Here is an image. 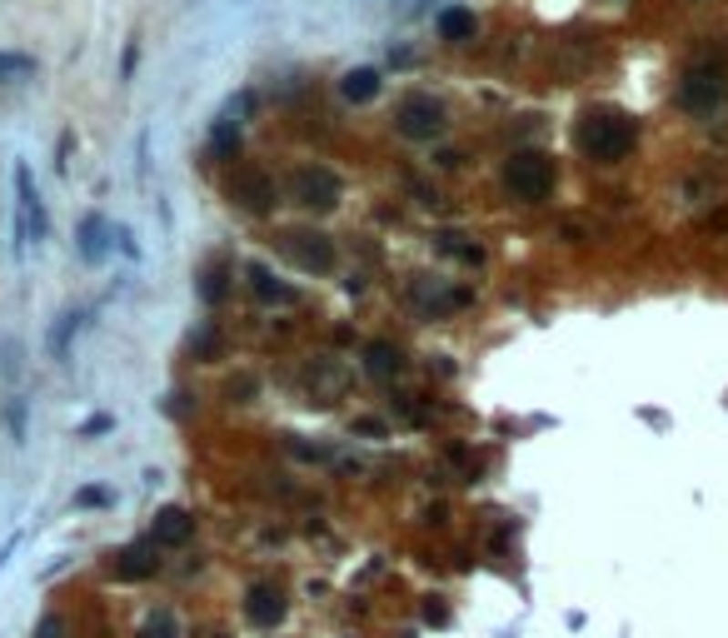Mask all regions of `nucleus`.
I'll return each instance as SVG.
<instances>
[{
    "mask_svg": "<svg viewBox=\"0 0 728 638\" xmlns=\"http://www.w3.org/2000/svg\"><path fill=\"white\" fill-rule=\"evenodd\" d=\"M579 150L589 160H604V165H614V160H624L634 150V125L624 120V115H584V125H579Z\"/></svg>",
    "mask_w": 728,
    "mask_h": 638,
    "instance_id": "f257e3e1",
    "label": "nucleus"
},
{
    "mask_svg": "<svg viewBox=\"0 0 728 638\" xmlns=\"http://www.w3.org/2000/svg\"><path fill=\"white\" fill-rule=\"evenodd\" d=\"M504 190H509L514 200H524V205H539L549 190H554V160L539 155V150L509 155V165H504Z\"/></svg>",
    "mask_w": 728,
    "mask_h": 638,
    "instance_id": "f03ea898",
    "label": "nucleus"
},
{
    "mask_svg": "<svg viewBox=\"0 0 728 638\" xmlns=\"http://www.w3.org/2000/svg\"><path fill=\"white\" fill-rule=\"evenodd\" d=\"M395 125H399V135L405 140H439L445 135V125H449V115H445V105L435 100V95H405L399 100V110H395Z\"/></svg>",
    "mask_w": 728,
    "mask_h": 638,
    "instance_id": "7ed1b4c3",
    "label": "nucleus"
},
{
    "mask_svg": "<svg viewBox=\"0 0 728 638\" xmlns=\"http://www.w3.org/2000/svg\"><path fill=\"white\" fill-rule=\"evenodd\" d=\"M409 300H415V310H419V314L445 319V314L464 310V304H469L474 294H469V290H449L445 280H435V274H415V280H409Z\"/></svg>",
    "mask_w": 728,
    "mask_h": 638,
    "instance_id": "20e7f679",
    "label": "nucleus"
},
{
    "mask_svg": "<svg viewBox=\"0 0 728 638\" xmlns=\"http://www.w3.org/2000/svg\"><path fill=\"white\" fill-rule=\"evenodd\" d=\"M294 200H300L304 210H334L340 205V180H334V170L324 165H304L294 170Z\"/></svg>",
    "mask_w": 728,
    "mask_h": 638,
    "instance_id": "39448f33",
    "label": "nucleus"
},
{
    "mask_svg": "<svg viewBox=\"0 0 728 638\" xmlns=\"http://www.w3.org/2000/svg\"><path fill=\"white\" fill-rule=\"evenodd\" d=\"M284 254H290L300 270H310V274H324L334 264L330 235H314V230H294V235H284Z\"/></svg>",
    "mask_w": 728,
    "mask_h": 638,
    "instance_id": "423d86ee",
    "label": "nucleus"
},
{
    "mask_svg": "<svg viewBox=\"0 0 728 638\" xmlns=\"http://www.w3.org/2000/svg\"><path fill=\"white\" fill-rule=\"evenodd\" d=\"M230 200H235L240 210H250V215H270L274 210V180L260 175V170H235V180H230Z\"/></svg>",
    "mask_w": 728,
    "mask_h": 638,
    "instance_id": "0eeeda50",
    "label": "nucleus"
},
{
    "mask_svg": "<svg viewBox=\"0 0 728 638\" xmlns=\"http://www.w3.org/2000/svg\"><path fill=\"white\" fill-rule=\"evenodd\" d=\"M190 534H195V519H190L180 504H165L160 514L150 519V544L155 549H185Z\"/></svg>",
    "mask_w": 728,
    "mask_h": 638,
    "instance_id": "6e6552de",
    "label": "nucleus"
},
{
    "mask_svg": "<svg viewBox=\"0 0 728 638\" xmlns=\"http://www.w3.org/2000/svg\"><path fill=\"white\" fill-rule=\"evenodd\" d=\"M155 569H160V549H155L150 539H135V544H125L120 559H115V579H120V583L155 579Z\"/></svg>",
    "mask_w": 728,
    "mask_h": 638,
    "instance_id": "1a4fd4ad",
    "label": "nucleus"
},
{
    "mask_svg": "<svg viewBox=\"0 0 728 638\" xmlns=\"http://www.w3.org/2000/svg\"><path fill=\"white\" fill-rule=\"evenodd\" d=\"M245 619L255 623V629H274V623L284 619V589H280V583H250Z\"/></svg>",
    "mask_w": 728,
    "mask_h": 638,
    "instance_id": "9d476101",
    "label": "nucleus"
},
{
    "mask_svg": "<svg viewBox=\"0 0 728 638\" xmlns=\"http://www.w3.org/2000/svg\"><path fill=\"white\" fill-rule=\"evenodd\" d=\"M723 70L719 66H703V70H693L689 76V85H683V105H693V110H709L713 100H723Z\"/></svg>",
    "mask_w": 728,
    "mask_h": 638,
    "instance_id": "9b49d317",
    "label": "nucleus"
},
{
    "mask_svg": "<svg viewBox=\"0 0 728 638\" xmlns=\"http://www.w3.org/2000/svg\"><path fill=\"white\" fill-rule=\"evenodd\" d=\"M364 369L374 379H395L399 369H405V355H399L395 339H369V345H364Z\"/></svg>",
    "mask_w": 728,
    "mask_h": 638,
    "instance_id": "f8f14e48",
    "label": "nucleus"
},
{
    "mask_svg": "<svg viewBox=\"0 0 728 638\" xmlns=\"http://www.w3.org/2000/svg\"><path fill=\"white\" fill-rule=\"evenodd\" d=\"M250 284H255V294L265 304H300V290L284 280H274V274L265 270V264H250Z\"/></svg>",
    "mask_w": 728,
    "mask_h": 638,
    "instance_id": "ddd939ff",
    "label": "nucleus"
},
{
    "mask_svg": "<svg viewBox=\"0 0 728 638\" xmlns=\"http://www.w3.org/2000/svg\"><path fill=\"white\" fill-rule=\"evenodd\" d=\"M474 30H479L474 10H464V5L439 10V40H449V46H464V40H474Z\"/></svg>",
    "mask_w": 728,
    "mask_h": 638,
    "instance_id": "4468645a",
    "label": "nucleus"
},
{
    "mask_svg": "<svg viewBox=\"0 0 728 638\" xmlns=\"http://www.w3.org/2000/svg\"><path fill=\"white\" fill-rule=\"evenodd\" d=\"M340 90H344V100H354V105L374 100V95H379V70H369V66L350 70V76L340 80Z\"/></svg>",
    "mask_w": 728,
    "mask_h": 638,
    "instance_id": "2eb2a0df",
    "label": "nucleus"
},
{
    "mask_svg": "<svg viewBox=\"0 0 728 638\" xmlns=\"http://www.w3.org/2000/svg\"><path fill=\"white\" fill-rule=\"evenodd\" d=\"M105 254V220L100 215H86L80 220V260H100Z\"/></svg>",
    "mask_w": 728,
    "mask_h": 638,
    "instance_id": "dca6fc26",
    "label": "nucleus"
},
{
    "mask_svg": "<svg viewBox=\"0 0 728 638\" xmlns=\"http://www.w3.org/2000/svg\"><path fill=\"white\" fill-rule=\"evenodd\" d=\"M225 294H230V270H225V264H210V270L200 274V300H205V304H220Z\"/></svg>",
    "mask_w": 728,
    "mask_h": 638,
    "instance_id": "f3484780",
    "label": "nucleus"
},
{
    "mask_svg": "<svg viewBox=\"0 0 728 638\" xmlns=\"http://www.w3.org/2000/svg\"><path fill=\"white\" fill-rule=\"evenodd\" d=\"M140 638H180V619H175L170 609H155V613H145Z\"/></svg>",
    "mask_w": 728,
    "mask_h": 638,
    "instance_id": "a211bd4d",
    "label": "nucleus"
},
{
    "mask_svg": "<svg viewBox=\"0 0 728 638\" xmlns=\"http://www.w3.org/2000/svg\"><path fill=\"white\" fill-rule=\"evenodd\" d=\"M439 250H445V254H455V260H464V264H479V260H484V250H479V244H469L464 235H455V230H449V235H439Z\"/></svg>",
    "mask_w": 728,
    "mask_h": 638,
    "instance_id": "6ab92c4d",
    "label": "nucleus"
},
{
    "mask_svg": "<svg viewBox=\"0 0 728 638\" xmlns=\"http://www.w3.org/2000/svg\"><path fill=\"white\" fill-rule=\"evenodd\" d=\"M235 150H240V130H235V125H215V140H210V155H220V160H225V155H235Z\"/></svg>",
    "mask_w": 728,
    "mask_h": 638,
    "instance_id": "aec40b11",
    "label": "nucleus"
},
{
    "mask_svg": "<svg viewBox=\"0 0 728 638\" xmlns=\"http://www.w3.org/2000/svg\"><path fill=\"white\" fill-rule=\"evenodd\" d=\"M250 105H255V100H250V90H245V95H235V100H230L225 110H220V125H235V130H240V115H250Z\"/></svg>",
    "mask_w": 728,
    "mask_h": 638,
    "instance_id": "412c9836",
    "label": "nucleus"
},
{
    "mask_svg": "<svg viewBox=\"0 0 728 638\" xmlns=\"http://www.w3.org/2000/svg\"><path fill=\"white\" fill-rule=\"evenodd\" d=\"M30 70H36V60H30V56H0V80H5V76H30Z\"/></svg>",
    "mask_w": 728,
    "mask_h": 638,
    "instance_id": "4be33fe9",
    "label": "nucleus"
},
{
    "mask_svg": "<svg viewBox=\"0 0 728 638\" xmlns=\"http://www.w3.org/2000/svg\"><path fill=\"white\" fill-rule=\"evenodd\" d=\"M76 504L80 509H105V504H115V494H110V489H80Z\"/></svg>",
    "mask_w": 728,
    "mask_h": 638,
    "instance_id": "5701e85b",
    "label": "nucleus"
},
{
    "mask_svg": "<svg viewBox=\"0 0 728 638\" xmlns=\"http://www.w3.org/2000/svg\"><path fill=\"white\" fill-rule=\"evenodd\" d=\"M76 329H80V314H66V324L56 329V355H60V359H66V345H70V334H76Z\"/></svg>",
    "mask_w": 728,
    "mask_h": 638,
    "instance_id": "b1692460",
    "label": "nucleus"
},
{
    "mask_svg": "<svg viewBox=\"0 0 728 638\" xmlns=\"http://www.w3.org/2000/svg\"><path fill=\"white\" fill-rule=\"evenodd\" d=\"M60 633H66V619H60V613L40 619V629H36V638H60Z\"/></svg>",
    "mask_w": 728,
    "mask_h": 638,
    "instance_id": "393cba45",
    "label": "nucleus"
},
{
    "mask_svg": "<svg viewBox=\"0 0 728 638\" xmlns=\"http://www.w3.org/2000/svg\"><path fill=\"white\" fill-rule=\"evenodd\" d=\"M354 434H374L379 439V434H389V424L385 419H354Z\"/></svg>",
    "mask_w": 728,
    "mask_h": 638,
    "instance_id": "a878e982",
    "label": "nucleus"
},
{
    "mask_svg": "<svg viewBox=\"0 0 728 638\" xmlns=\"http://www.w3.org/2000/svg\"><path fill=\"white\" fill-rule=\"evenodd\" d=\"M425 619H429V623H449V609H445V603L429 599V603H425Z\"/></svg>",
    "mask_w": 728,
    "mask_h": 638,
    "instance_id": "bb28decb",
    "label": "nucleus"
},
{
    "mask_svg": "<svg viewBox=\"0 0 728 638\" xmlns=\"http://www.w3.org/2000/svg\"><path fill=\"white\" fill-rule=\"evenodd\" d=\"M195 355H205V359L215 355V334H200V339H195Z\"/></svg>",
    "mask_w": 728,
    "mask_h": 638,
    "instance_id": "cd10ccee",
    "label": "nucleus"
},
{
    "mask_svg": "<svg viewBox=\"0 0 728 638\" xmlns=\"http://www.w3.org/2000/svg\"><path fill=\"white\" fill-rule=\"evenodd\" d=\"M110 424H115V419H105V414H100V419H90V424H86V429H80V434H105V429H110Z\"/></svg>",
    "mask_w": 728,
    "mask_h": 638,
    "instance_id": "c85d7f7f",
    "label": "nucleus"
}]
</instances>
